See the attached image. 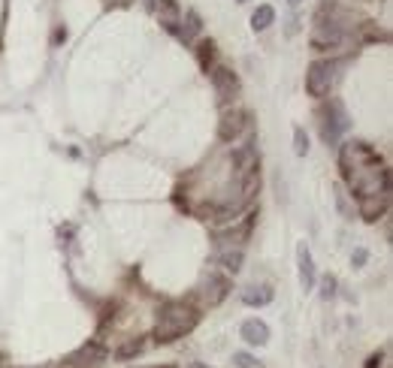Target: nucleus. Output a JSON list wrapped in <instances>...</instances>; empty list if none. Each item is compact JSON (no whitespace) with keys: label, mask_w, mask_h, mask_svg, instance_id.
Wrapping results in <instances>:
<instances>
[{"label":"nucleus","mask_w":393,"mask_h":368,"mask_svg":"<svg viewBox=\"0 0 393 368\" xmlns=\"http://www.w3.org/2000/svg\"><path fill=\"white\" fill-rule=\"evenodd\" d=\"M339 167L351 197H376V193L390 190V172L385 167V158L363 139H351L339 145Z\"/></svg>","instance_id":"nucleus-1"},{"label":"nucleus","mask_w":393,"mask_h":368,"mask_svg":"<svg viewBox=\"0 0 393 368\" xmlns=\"http://www.w3.org/2000/svg\"><path fill=\"white\" fill-rule=\"evenodd\" d=\"M197 323H200L197 308H191L188 302H167V305L161 308L158 326H154V342L172 344V342H179L181 335H188Z\"/></svg>","instance_id":"nucleus-2"},{"label":"nucleus","mask_w":393,"mask_h":368,"mask_svg":"<svg viewBox=\"0 0 393 368\" xmlns=\"http://www.w3.org/2000/svg\"><path fill=\"white\" fill-rule=\"evenodd\" d=\"M348 36V27L339 24L336 18L324 15V13H315V24H312V33H309V43H312L315 52H333L339 49Z\"/></svg>","instance_id":"nucleus-3"},{"label":"nucleus","mask_w":393,"mask_h":368,"mask_svg":"<svg viewBox=\"0 0 393 368\" xmlns=\"http://www.w3.org/2000/svg\"><path fill=\"white\" fill-rule=\"evenodd\" d=\"M318 118H321L324 142L330 145V148H339L342 133L351 127V118H348V112H345V106L339 103V100H330V103H324L321 109H318Z\"/></svg>","instance_id":"nucleus-4"},{"label":"nucleus","mask_w":393,"mask_h":368,"mask_svg":"<svg viewBox=\"0 0 393 368\" xmlns=\"http://www.w3.org/2000/svg\"><path fill=\"white\" fill-rule=\"evenodd\" d=\"M336 82V67L330 61H312L306 70V91L315 100H327Z\"/></svg>","instance_id":"nucleus-5"},{"label":"nucleus","mask_w":393,"mask_h":368,"mask_svg":"<svg viewBox=\"0 0 393 368\" xmlns=\"http://www.w3.org/2000/svg\"><path fill=\"white\" fill-rule=\"evenodd\" d=\"M209 79H212L218 103H236V97L242 94V82L230 67H227V63H215V67H209Z\"/></svg>","instance_id":"nucleus-6"},{"label":"nucleus","mask_w":393,"mask_h":368,"mask_svg":"<svg viewBox=\"0 0 393 368\" xmlns=\"http://www.w3.org/2000/svg\"><path fill=\"white\" fill-rule=\"evenodd\" d=\"M245 130H249V112L239 109V106L224 109L221 121H218V139H221V142H236Z\"/></svg>","instance_id":"nucleus-7"},{"label":"nucleus","mask_w":393,"mask_h":368,"mask_svg":"<svg viewBox=\"0 0 393 368\" xmlns=\"http://www.w3.org/2000/svg\"><path fill=\"white\" fill-rule=\"evenodd\" d=\"M230 160H233V169H236V178H245L251 172H260V154H258V139H251L239 145V148L230 151Z\"/></svg>","instance_id":"nucleus-8"},{"label":"nucleus","mask_w":393,"mask_h":368,"mask_svg":"<svg viewBox=\"0 0 393 368\" xmlns=\"http://www.w3.org/2000/svg\"><path fill=\"white\" fill-rule=\"evenodd\" d=\"M230 290H233V284L227 275L221 272H209V278L203 281V287H200V296H203V302L209 308H215V305H221V302L230 296Z\"/></svg>","instance_id":"nucleus-9"},{"label":"nucleus","mask_w":393,"mask_h":368,"mask_svg":"<svg viewBox=\"0 0 393 368\" xmlns=\"http://www.w3.org/2000/svg\"><path fill=\"white\" fill-rule=\"evenodd\" d=\"M297 272H299V287H303V293H312L318 284V272H315V260H312V251H309L306 242L297 245Z\"/></svg>","instance_id":"nucleus-10"},{"label":"nucleus","mask_w":393,"mask_h":368,"mask_svg":"<svg viewBox=\"0 0 393 368\" xmlns=\"http://www.w3.org/2000/svg\"><path fill=\"white\" fill-rule=\"evenodd\" d=\"M387 208H390V190L376 193V197H363L360 208H357V217H363L366 224H378V220L387 215Z\"/></svg>","instance_id":"nucleus-11"},{"label":"nucleus","mask_w":393,"mask_h":368,"mask_svg":"<svg viewBox=\"0 0 393 368\" xmlns=\"http://www.w3.org/2000/svg\"><path fill=\"white\" fill-rule=\"evenodd\" d=\"M109 360V351L103 344H97V342H91V344H82L76 353H70V365H76V368H88V365H103Z\"/></svg>","instance_id":"nucleus-12"},{"label":"nucleus","mask_w":393,"mask_h":368,"mask_svg":"<svg viewBox=\"0 0 393 368\" xmlns=\"http://www.w3.org/2000/svg\"><path fill=\"white\" fill-rule=\"evenodd\" d=\"M154 13H158L161 18V24L167 27L170 33H176L179 31V22H181V6H179V0H154Z\"/></svg>","instance_id":"nucleus-13"},{"label":"nucleus","mask_w":393,"mask_h":368,"mask_svg":"<svg viewBox=\"0 0 393 368\" xmlns=\"http://www.w3.org/2000/svg\"><path fill=\"white\" fill-rule=\"evenodd\" d=\"M239 335H242V342H245V344H251V347H263V344L269 342V326L263 323V320L251 317V320H245V323H242Z\"/></svg>","instance_id":"nucleus-14"},{"label":"nucleus","mask_w":393,"mask_h":368,"mask_svg":"<svg viewBox=\"0 0 393 368\" xmlns=\"http://www.w3.org/2000/svg\"><path fill=\"white\" fill-rule=\"evenodd\" d=\"M203 31V18H200L197 9H188V13H181V22H179V31L176 36L181 43H194V36Z\"/></svg>","instance_id":"nucleus-15"},{"label":"nucleus","mask_w":393,"mask_h":368,"mask_svg":"<svg viewBox=\"0 0 393 368\" xmlns=\"http://www.w3.org/2000/svg\"><path fill=\"white\" fill-rule=\"evenodd\" d=\"M272 299H276V290H272L269 284H260V287L242 290V302H245L249 308H263V305H269Z\"/></svg>","instance_id":"nucleus-16"},{"label":"nucleus","mask_w":393,"mask_h":368,"mask_svg":"<svg viewBox=\"0 0 393 368\" xmlns=\"http://www.w3.org/2000/svg\"><path fill=\"white\" fill-rule=\"evenodd\" d=\"M354 31H357V40L360 43H387L390 40V33L381 31L378 22H369V18H363V22L354 27Z\"/></svg>","instance_id":"nucleus-17"},{"label":"nucleus","mask_w":393,"mask_h":368,"mask_svg":"<svg viewBox=\"0 0 393 368\" xmlns=\"http://www.w3.org/2000/svg\"><path fill=\"white\" fill-rule=\"evenodd\" d=\"M272 24H276V9H272L269 3H260L251 13V31L254 33H263V31H269Z\"/></svg>","instance_id":"nucleus-18"},{"label":"nucleus","mask_w":393,"mask_h":368,"mask_svg":"<svg viewBox=\"0 0 393 368\" xmlns=\"http://www.w3.org/2000/svg\"><path fill=\"white\" fill-rule=\"evenodd\" d=\"M242 260H245V254H242V247H236V251H233V247H227V251H221V254H218L215 256V263L218 266H221V269L224 272H239L242 269Z\"/></svg>","instance_id":"nucleus-19"},{"label":"nucleus","mask_w":393,"mask_h":368,"mask_svg":"<svg viewBox=\"0 0 393 368\" xmlns=\"http://www.w3.org/2000/svg\"><path fill=\"white\" fill-rule=\"evenodd\" d=\"M197 61H200V67H203L209 72V67H215L218 63V45L215 40H203L197 45Z\"/></svg>","instance_id":"nucleus-20"},{"label":"nucleus","mask_w":393,"mask_h":368,"mask_svg":"<svg viewBox=\"0 0 393 368\" xmlns=\"http://www.w3.org/2000/svg\"><path fill=\"white\" fill-rule=\"evenodd\" d=\"M333 197H336V208H339V215L345 217V220H354V202L348 199V190L342 187V184H336V190H333Z\"/></svg>","instance_id":"nucleus-21"},{"label":"nucleus","mask_w":393,"mask_h":368,"mask_svg":"<svg viewBox=\"0 0 393 368\" xmlns=\"http://www.w3.org/2000/svg\"><path fill=\"white\" fill-rule=\"evenodd\" d=\"M140 353H145V342H142V338H131V342H124L115 351V360L127 362V360H133V356H140Z\"/></svg>","instance_id":"nucleus-22"},{"label":"nucleus","mask_w":393,"mask_h":368,"mask_svg":"<svg viewBox=\"0 0 393 368\" xmlns=\"http://www.w3.org/2000/svg\"><path fill=\"white\" fill-rule=\"evenodd\" d=\"M294 154L297 158H306L309 154V136L303 127H294Z\"/></svg>","instance_id":"nucleus-23"},{"label":"nucleus","mask_w":393,"mask_h":368,"mask_svg":"<svg viewBox=\"0 0 393 368\" xmlns=\"http://www.w3.org/2000/svg\"><path fill=\"white\" fill-rule=\"evenodd\" d=\"M333 296H336V278H333V275H324V278H321V299L330 302Z\"/></svg>","instance_id":"nucleus-24"},{"label":"nucleus","mask_w":393,"mask_h":368,"mask_svg":"<svg viewBox=\"0 0 393 368\" xmlns=\"http://www.w3.org/2000/svg\"><path fill=\"white\" fill-rule=\"evenodd\" d=\"M233 365L236 368H258V360L251 353H233Z\"/></svg>","instance_id":"nucleus-25"},{"label":"nucleus","mask_w":393,"mask_h":368,"mask_svg":"<svg viewBox=\"0 0 393 368\" xmlns=\"http://www.w3.org/2000/svg\"><path fill=\"white\" fill-rule=\"evenodd\" d=\"M366 260H369V251H366V247H357V251L351 254V266H354V269H363V266H366Z\"/></svg>","instance_id":"nucleus-26"},{"label":"nucleus","mask_w":393,"mask_h":368,"mask_svg":"<svg viewBox=\"0 0 393 368\" xmlns=\"http://www.w3.org/2000/svg\"><path fill=\"white\" fill-rule=\"evenodd\" d=\"M381 360H385V353H372L366 360V368H381Z\"/></svg>","instance_id":"nucleus-27"},{"label":"nucleus","mask_w":393,"mask_h":368,"mask_svg":"<svg viewBox=\"0 0 393 368\" xmlns=\"http://www.w3.org/2000/svg\"><path fill=\"white\" fill-rule=\"evenodd\" d=\"M61 40H67V27H58V31H54V36H52V43L58 45Z\"/></svg>","instance_id":"nucleus-28"},{"label":"nucleus","mask_w":393,"mask_h":368,"mask_svg":"<svg viewBox=\"0 0 393 368\" xmlns=\"http://www.w3.org/2000/svg\"><path fill=\"white\" fill-rule=\"evenodd\" d=\"M133 0H106V6H131Z\"/></svg>","instance_id":"nucleus-29"},{"label":"nucleus","mask_w":393,"mask_h":368,"mask_svg":"<svg viewBox=\"0 0 393 368\" xmlns=\"http://www.w3.org/2000/svg\"><path fill=\"white\" fill-rule=\"evenodd\" d=\"M288 3H290V6H294V9H297L299 3H303V0H288Z\"/></svg>","instance_id":"nucleus-30"},{"label":"nucleus","mask_w":393,"mask_h":368,"mask_svg":"<svg viewBox=\"0 0 393 368\" xmlns=\"http://www.w3.org/2000/svg\"><path fill=\"white\" fill-rule=\"evenodd\" d=\"M236 3H249V0H236Z\"/></svg>","instance_id":"nucleus-31"},{"label":"nucleus","mask_w":393,"mask_h":368,"mask_svg":"<svg viewBox=\"0 0 393 368\" xmlns=\"http://www.w3.org/2000/svg\"><path fill=\"white\" fill-rule=\"evenodd\" d=\"M194 368H206V365H194Z\"/></svg>","instance_id":"nucleus-32"},{"label":"nucleus","mask_w":393,"mask_h":368,"mask_svg":"<svg viewBox=\"0 0 393 368\" xmlns=\"http://www.w3.org/2000/svg\"><path fill=\"white\" fill-rule=\"evenodd\" d=\"M158 368H161V365H158ZM163 368H170V365H163Z\"/></svg>","instance_id":"nucleus-33"},{"label":"nucleus","mask_w":393,"mask_h":368,"mask_svg":"<svg viewBox=\"0 0 393 368\" xmlns=\"http://www.w3.org/2000/svg\"><path fill=\"white\" fill-rule=\"evenodd\" d=\"M363 3H369V0H363Z\"/></svg>","instance_id":"nucleus-34"}]
</instances>
